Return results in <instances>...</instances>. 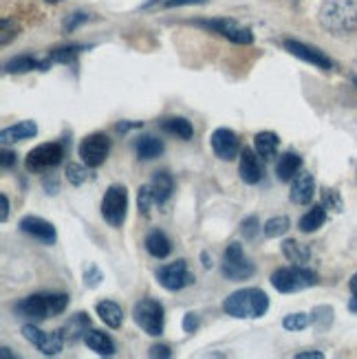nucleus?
<instances>
[{"label":"nucleus","instance_id":"obj_28","mask_svg":"<svg viewBox=\"0 0 357 359\" xmlns=\"http://www.w3.org/2000/svg\"><path fill=\"white\" fill-rule=\"evenodd\" d=\"M324 223H327V208L324 205H314L309 210L300 221H298V229L302 233H314L318 231Z\"/></svg>","mask_w":357,"mask_h":359},{"label":"nucleus","instance_id":"obj_40","mask_svg":"<svg viewBox=\"0 0 357 359\" xmlns=\"http://www.w3.org/2000/svg\"><path fill=\"white\" fill-rule=\"evenodd\" d=\"M84 280H86V287L95 289L102 283V271L95 267V264H88L86 271H84Z\"/></svg>","mask_w":357,"mask_h":359},{"label":"nucleus","instance_id":"obj_44","mask_svg":"<svg viewBox=\"0 0 357 359\" xmlns=\"http://www.w3.org/2000/svg\"><path fill=\"white\" fill-rule=\"evenodd\" d=\"M349 289H351V293H353V298H351V302H349V309L353 311V313H357V273L351 278Z\"/></svg>","mask_w":357,"mask_h":359},{"label":"nucleus","instance_id":"obj_43","mask_svg":"<svg viewBox=\"0 0 357 359\" xmlns=\"http://www.w3.org/2000/svg\"><path fill=\"white\" fill-rule=\"evenodd\" d=\"M148 355L150 357H159V359H170V357H173V351H170V346H166V344H157V346H152L148 351Z\"/></svg>","mask_w":357,"mask_h":359},{"label":"nucleus","instance_id":"obj_26","mask_svg":"<svg viewBox=\"0 0 357 359\" xmlns=\"http://www.w3.org/2000/svg\"><path fill=\"white\" fill-rule=\"evenodd\" d=\"M278 146H281V137L276 133H258L254 137V150L258 152V157H262L265 161H271L278 152Z\"/></svg>","mask_w":357,"mask_h":359},{"label":"nucleus","instance_id":"obj_47","mask_svg":"<svg viewBox=\"0 0 357 359\" xmlns=\"http://www.w3.org/2000/svg\"><path fill=\"white\" fill-rule=\"evenodd\" d=\"M142 126H144L142 121H121V123H117V130L119 133H128L133 128H142Z\"/></svg>","mask_w":357,"mask_h":359},{"label":"nucleus","instance_id":"obj_38","mask_svg":"<svg viewBox=\"0 0 357 359\" xmlns=\"http://www.w3.org/2000/svg\"><path fill=\"white\" fill-rule=\"evenodd\" d=\"M258 231H260V218L258 216H247V218H243V223H241L243 238L254 241L258 236Z\"/></svg>","mask_w":357,"mask_h":359},{"label":"nucleus","instance_id":"obj_42","mask_svg":"<svg viewBox=\"0 0 357 359\" xmlns=\"http://www.w3.org/2000/svg\"><path fill=\"white\" fill-rule=\"evenodd\" d=\"M198 329V316L196 313H188L183 318V331L185 333H196Z\"/></svg>","mask_w":357,"mask_h":359},{"label":"nucleus","instance_id":"obj_48","mask_svg":"<svg viewBox=\"0 0 357 359\" xmlns=\"http://www.w3.org/2000/svg\"><path fill=\"white\" fill-rule=\"evenodd\" d=\"M0 205H3V214H0V221L7 223L9 221V198L5 194H0Z\"/></svg>","mask_w":357,"mask_h":359},{"label":"nucleus","instance_id":"obj_4","mask_svg":"<svg viewBox=\"0 0 357 359\" xmlns=\"http://www.w3.org/2000/svg\"><path fill=\"white\" fill-rule=\"evenodd\" d=\"M271 287L281 293H296L318 285V273L304 264H293V267H281L271 273Z\"/></svg>","mask_w":357,"mask_h":359},{"label":"nucleus","instance_id":"obj_10","mask_svg":"<svg viewBox=\"0 0 357 359\" xmlns=\"http://www.w3.org/2000/svg\"><path fill=\"white\" fill-rule=\"evenodd\" d=\"M157 283L166 289V291H181L185 287L194 285V273L190 271L188 262L185 260H175L170 264H163V267L157 269Z\"/></svg>","mask_w":357,"mask_h":359},{"label":"nucleus","instance_id":"obj_13","mask_svg":"<svg viewBox=\"0 0 357 359\" xmlns=\"http://www.w3.org/2000/svg\"><path fill=\"white\" fill-rule=\"evenodd\" d=\"M283 46H285V49H287L291 55H296L298 60L307 62V65H311V67H316V69L331 71V69L335 67V62H333L327 53H322L320 49H316V46H309V44H304V42H300V40H291V38H287V40L283 42Z\"/></svg>","mask_w":357,"mask_h":359},{"label":"nucleus","instance_id":"obj_27","mask_svg":"<svg viewBox=\"0 0 357 359\" xmlns=\"http://www.w3.org/2000/svg\"><path fill=\"white\" fill-rule=\"evenodd\" d=\"M100 320L108 326V329H119L123 324V311L117 302H111V300H104V302H97L95 306Z\"/></svg>","mask_w":357,"mask_h":359},{"label":"nucleus","instance_id":"obj_51","mask_svg":"<svg viewBox=\"0 0 357 359\" xmlns=\"http://www.w3.org/2000/svg\"><path fill=\"white\" fill-rule=\"evenodd\" d=\"M201 262H203V267H206V269H210V267H212V256L203 252V254H201Z\"/></svg>","mask_w":357,"mask_h":359},{"label":"nucleus","instance_id":"obj_36","mask_svg":"<svg viewBox=\"0 0 357 359\" xmlns=\"http://www.w3.org/2000/svg\"><path fill=\"white\" fill-rule=\"evenodd\" d=\"M152 203H154V196H152L150 185H142V187H139V194H137V205H139V212H142V216L150 214Z\"/></svg>","mask_w":357,"mask_h":359},{"label":"nucleus","instance_id":"obj_34","mask_svg":"<svg viewBox=\"0 0 357 359\" xmlns=\"http://www.w3.org/2000/svg\"><path fill=\"white\" fill-rule=\"evenodd\" d=\"M309 324H311V316L307 313H291L283 320V326L287 331H304Z\"/></svg>","mask_w":357,"mask_h":359},{"label":"nucleus","instance_id":"obj_45","mask_svg":"<svg viewBox=\"0 0 357 359\" xmlns=\"http://www.w3.org/2000/svg\"><path fill=\"white\" fill-rule=\"evenodd\" d=\"M208 0H166V7H185V5H206Z\"/></svg>","mask_w":357,"mask_h":359},{"label":"nucleus","instance_id":"obj_21","mask_svg":"<svg viewBox=\"0 0 357 359\" xmlns=\"http://www.w3.org/2000/svg\"><path fill=\"white\" fill-rule=\"evenodd\" d=\"M135 152L142 161H152V159L161 157V154L166 152V146H163L161 139L152 137V135H144L135 142Z\"/></svg>","mask_w":357,"mask_h":359},{"label":"nucleus","instance_id":"obj_7","mask_svg":"<svg viewBox=\"0 0 357 359\" xmlns=\"http://www.w3.org/2000/svg\"><path fill=\"white\" fill-rule=\"evenodd\" d=\"M221 273H223V278L229 280V283H241V280H247V278H252L256 273L254 262H250V260L245 258V252H243L241 243H231L225 249Z\"/></svg>","mask_w":357,"mask_h":359},{"label":"nucleus","instance_id":"obj_41","mask_svg":"<svg viewBox=\"0 0 357 359\" xmlns=\"http://www.w3.org/2000/svg\"><path fill=\"white\" fill-rule=\"evenodd\" d=\"M88 20V15L86 13H82V11H75V13H71L69 18H67V22H65V29L67 31H75L77 27H80L82 22H86Z\"/></svg>","mask_w":357,"mask_h":359},{"label":"nucleus","instance_id":"obj_32","mask_svg":"<svg viewBox=\"0 0 357 359\" xmlns=\"http://www.w3.org/2000/svg\"><path fill=\"white\" fill-rule=\"evenodd\" d=\"M82 46L80 44H67V46H60V49H53L51 60L60 62V65H75L77 55H80Z\"/></svg>","mask_w":357,"mask_h":359},{"label":"nucleus","instance_id":"obj_46","mask_svg":"<svg viewBox=\"0 0 357 359\" xmlns=\"http://www.w3.org/2000/svg\"><path fill=\"white\" fill-rule=\"evenodd\" d=\"M0 163H3V168H5V170L13 168V165H15V152L5 148V150H3V159H0Z\"/></svg>","mask_w":357,"mask_h":359},{"label":"nucleus","instance_id":"obj_1","mask_svg":"<svg viewBox=\"0 0 357 359\" xmlns=\"http://www.w3.org/2000/svg\"><path fill=\"white\" fill-rule=\"evenodd\" d=\"M223 311L236 320H258L269 311V298L258 287H245L227 295L223 300Z\"/></svg>","mask_w":357,"mask_h":359},{"label":"nucleus","instance_id":"obj_3","mask_svg":"<svg viewBox=\"0 0 357 359\" xmlns=\"http://www.w3.org/2000/svg\"><path fill=\"white\" fill-rule=\"evenodd\" d=\"M320 25L331 34H351L357 29V0H327L320 9Z\"/></svg>","mask_w":357,"mask_h":359},{"label":"nucleus","instance_id":"obj_8","mask_svg":"<svg viewBox=\"0 0 357 359\" xmlns=\"http://www.w3.org/2000/svg\"><path fill=\"white\" fill-rule=\"evenodd\" d=\"M111 148H113V142L106 133H93V135H86L82 139L77 152H80L82 163H86L88 168L95 170V168L104 165L108 154H111Z\"/></svg>","mask_w":357,"mask_h":359},{"label":"nucleus","instance_id":"obj_29","mask_svg":"<svg viewBox=\"0 0 357 359\" xmlns=\"http://www.w3.org/2000/svg\"><path fill=\"white\" fill-rule=\"evenodd\" d=\"M283 254L287 260H291L293 264H307L309 258H311V247H307L298 241H285L283 243Z\"/></svg>","mask_w":357,"mask_h":359},{"label":"nucleus","instance_id":"obj_24","mask_svg":"<svg viewBox=\"0 0 357 359\" xmlns=\"http://www.w3.org/2000/svg\"><path fill=\"white\" fill-rule=\"evenodd\" d=\"M84 344L93 351V353H97L102 357H113L115 355V341L108 337L106 333L102 331H93L88 329L84 333Z\"/></svg>","mask_w":357,"mask_h":359},{"label":"nucleus","instance_id":"obj_12","mask_svg":"<svg viewBox=\"0 0 357 359\" xmlns=\"http://www.w3.org/2000/svg\"><path fill=\"white\" fill-rule=\"evenodd\" d=\"M22 337L27 339V341H31L42 355H58L60 351H62V346H65V333H62V329L60 331H53V333H44V331H40L38 326H34V324H25L22 326Z\"/></svg>","mask_w":357,"mask_h":359},{"label":"nucleus","instance_id":"obj_31","mask_svg":"<svg viewBox=\"0 0 357 359\" xmlns=\"http://www.w3.org/2000/svg\"><path fill=\"white\" fill-rule=\"evenodd\" d=\"M289 227H291V221L287 216H274L265 223V227H262V233H265L267 238H281L283 233L289 231Z\"/></svg>","mask_w":357,"mask_h":359},{"label":"nucleus","instance_id":"obj_22","mask_svg":"<svg viewBox=\"0 0 357 359\" xmlns=\"http://www.w3.org/2000/svg\"><path fill=\"white\" fill-rule=\"evenodd\" d=\"M38 135V123L36 121H18L15 126L5 128L0 133V142L3 144H13V142H25V139H34Z\"/></svg>","mask_w":357,"mask_h":359},{"label":"nucleus","instance_id":"obj_37","mask_svg":"<svg viewBox=\"0 0 357 359\" xmlns=\"http://www.w3.org/2000/svg\"><path fill=\"white\" fill-rule=\"evenodd\" d=\"M90 322H88V318H86V313H77L73 320H69L65 326H62V333H65V337L71 333L73 337H77L82 333V326H88Z\"/></svg>","mask_w":357,"mask_h":359},{"label":"nucleus","instance_id":"obj_17","mask_svg":"<svg viewBox=\"0 0 357 359\" xmlns=\"http://www.w3.org/2000/svg\"><path fill=\"white\" fill-rule=\"evenodd\" d=\"M238 175L247 185H256V183L262 181V165L258 163V152L254 148H243L241 150Z\"/></svg>","mask_w":357,"mask_h":359},{"label":"nucleus","instance_id":"obj_11","mask_svg":"<svg viewBox=\"0 0 357 359\" xmlns=\"http://www.w3.org/2000/svg\"><path fill=\"white\" fill-rule=\"evenodd\" d=\"M65 159V148L58 142L49 144H40L27 154V170L31 172H44V170H51L62 163Z\"/></svg>","mask_w":357,"mask_h":359},{"label":"nucleus","instance_id":"obj_30","mask_svg":"<svg viewBox=\"0 0 357 359\" xmlns=\"http://www.w3.org/2000/svg\"><path fill=\"white\" fill-rule=\"evenodd\" d=\"M90 170H93V168H88L86 163H69L65 175H67V181H69L71 185L82 187L86 181H90V179H93Z\"/></svg>","mask_w":357,"mask_h":359},{"label":"nucleus","instance_id":"obj_6","mask_svg":"<svg viewBox=\"0 0 357 359\" xmlns=\"http://www.w3.org/2000/svg\"><path fill=\"white\" fill-rule=\"evenodd\" d=\"M128 214V190L123 185H111L102 198V216L111 227H121Z\"/></svg>","mask_w":357,"mask_h":359},{"label":"nucleus","instance_id":"obj_49","mask_svg":"<svg viewBox=\"0 0 357 359\" xmlns=\"http://www.w3.org/2000/svg\"><path fill=\"white\" fill-rule=\"evenodd\" d=\"M42 187H44V190L49 192V194H58V181H55L53 177H46V179L42 181Z\"/></svg>","mask_w":357,"mask_h":359},{"label":"nucleus","instance_id":"obj_20","mask_svg":"<svg viewBox=\"0 0 357 359\" xmlns=\"http://www.w3.org/2000/svg\"><path fill=\"white\" fill-rule=\"evenodd\" d=\"M144 245H146V252H148L152 258L163 260V258H168L170 254H173V243H170V238L166 236V233H163L161 229H150V231L146 233Z\"/></svg>","mask_w":357,"mask_h":359},{"label":"nucleus","instance_id":"obj_50","mask_svg":"<svg viewBox=\"0 0 357 359\" xmlns=\"http://www.w3.org/2000/svg\"><path fill=\"white\" fill-rule=\"evenodd\" d=\"M296 359H324V353H320V351H307V353H298Z\"/></svg>","mask_w":357,"mask_h":359},{"label":"nucleus","instance_id":"obj_5","mask_svg":"<svg viewBox=\"0 0 357 359\" xmlns=\"http://www.w3.org/2000/svg\"><path fill=\"white\" fill-rule=\"evenodd\" d=\"M133 320H135V324L144 333H148L152 337L163 335L166 311H163L161 302L152 300V298H142L135 304V309H133Z\"/></svg>","mask_w":357,"mask_h":359},{"label":"nucleus","instance_id":"obj_16","mask_svg":"<svg viewBox=\"0 0 357 359\" xmlns=\"http://www.w3.org/2000/svg\"><path fill=\"white\" fill-rule=\"evenodd\" d=\"M316 196V179L311 172H300L296 179L291 181V192L289 198L296 205H309Z\"/></svg>","mask_w":357,"mask_h":359},{"label":"nucleus","instance_id":"obj_39","mask_svg":"<svg viewBox=\"0 0 357 359\" xmlns=\"http://www.w3.org/2000/svg\"><path fill=\"white\" fill-rule=\"evenodd\" d=\"M15 36H18V27H15V22L9 18H3V36H0V44L7 46L9 42L15 40Z\"/></svg>","mask_w":357,"mask_h":359},{"label":"nucleus","instance_id":"obj_9","mask_svg":"<svg viewBox=\"0 0 357 359\" xmlns=\"http://www.w3.org/2000/svg\"><path fill=\"white\" fill-rule=\"evenodd\" d=\"M196 27H203L208 31H212V34L216 36H223L227 38L229 42H234V44H252L254 42V34H252V29H247L243 25H238L236 20H229V18H214V20H196L194 22Z\"/></svg>","mask_w":357,"mask_h":359},{"label":"nucleus","instance_id":"obj_23","mask_svg":"<svg viewBox=\"0 0 357 359\" xmlns=\"http://www.w3.org/2000/svg\"><path fill=\"white\" fill-rule=\"evenodd\" d=\"M53 60H44V62H40V60H36L34 55H15V57H11L9 62H5V71L7 73H29V71H36V69H40V71H46L49 69V65H51Z\"/></svg>","mask_w":357,"mask_h":359},{"label":"nucleus","instance_id":"obj_15","mask_svg":"<svg viewBox=\"0 0 357 359\" xmlns=\"http://www.w3.org/2000/svg\"><path fill=\"white\" fill-rule=\"evenodd\" d=\"M212 152L223 161H234L241 152V142L234 130L229 128H216L210 137Z\"/></svg>","mask_w":357,"mask_h":359},{"label":"nucleus","instance_id":"obj_19","mask_svg":"<svg viewBox=\"0 0 357 359\" xmlns=\"http://www.w3.org/2000/svg\"><path fill=\"white\" fill-rule=\"evenodd\" d=\"M300 168H302V157L298 152H285L278 157L276 161V177L281 179L283 183H289L293 181L298 175H300Z\"/></svg>","mask_w":357,"mask_h":359},{"label":"nucleus","instance_id":"obj_52","mask_svg":"<svg viewBox=\"0 0 357 359\" xmlns=\"http://www.w3.org/2000/svg\"><path fill=\"white\" fill-rule=\"evenodd\" d=\"M44 3H49V5H55V3H60V0H44Z\"/></svg>","mask_w":357,"mask_h":359},{"label":"nucleus","instance_id":"obj_35","mask_svg":"<svg viewBox=\"0 0 357 359\" xmlns=\"http://www.w3.org/2000/svg\"><path fill=\"white\" fill-rule=\"evenodd\" d=\"M322 205L333 210V212H342L344 210V203H342V196H339V192L337 190H329V187H324V190H322Z\"/></svg>","mask_w":357,"mask_h":359},{"label":"nucleus","instance_id":"obj_14","mask_svg":"<svg viewBox=\"0 0 357 359\" xmlns=\"http://www.w3.org/2000/svg\"><path fill=\"white\" fill-rule=\"evenodd\" d=\"M18 227H20L22 233H27V236H31V238H36L42 245H49L51 247L58 241V231H55L53 223L44 221V218H40V216H34V214L22 216Z\"/></svg>","mask_w":357,"mask_h":359},{"label":"nucleus","instance_id":"obj_18","mask_svg":"<svg viewBox=\"0 0 357 359\" xmlns=\"http://www.w3.org/2000/svg\"><path fill=\"white\" fill-rule=\"evenodd\" d=\"M150 190H152L154 203H157L159 208H166V203L170 201V196H173V192H175V181H173V177H170V172H166V170H157V172L152 175Z\"/></svg>","mask_w":357,"mask_h":359},{"label":"nucleus","instance_id":"obj_25","mask_svg":"<svg viewBox=\"0 0 357 359\" xmlns=\"http://www.w3.org/2000/svg\"><path fill=\"white\" fill-rule=\"evenodd\" d=\"M159 126H161V130L181 139V142H190L192 135H194L190 119H185V117H166V119L159 121Z\"/></svg>","mask_w":357,"mask_h":359},{"label":"nucleus","instance_id":"obj_2","mask_svg":"<svg viewBox=\"0 0 357 359\" xmlns=\"http://www.w3.org/2000/svg\"><path fill=\"white\" fill-rule=\"evenodd\" d=\"M67 306H69L67 293H34L22 298L20 302H15L13 313L18 318H29V320L40 322V320L60 316Z\"/></svg>","mask_w":357,"mask_h":359},{"label":"nucleus","instance_id":"obj_33","mask_svg":"<svg viewBox=\"0 0 357 359\" xmlns=\"http://www.w3.org/2000/svg\"><path fill=\"white\" fill-rule=\"evenodd\" d=\"M333 322V309L331 306H316L311 313V324L318 331H327Z\"/></svg>","mask_w":357,"mask_h":359}]
</instances>
